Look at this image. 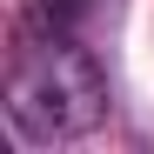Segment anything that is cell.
Instances as JSON below:
<instances>
[{"label":"cell","instance_id":"1","mask_svg":"<svg viewBox=\"0 0 154 154\" xmlns=\"http://www.w3.org/2000/svg\"><path fill=\"white\" fill-rule=\"evenodd\" d=\"M107 107V87H100L94 60L81 54L74 40H47V47H27L14 67V87H7V121L27 147H47V141H74L87 134Z\"/></svg>","mask_w":154,"mask_h":154},{"label":"cell","instance_id":"2","mask_svg":"<svg viewBox=\"0 0 154 154\" xmlns=\"http://www.w3.org/2000/svg\"><path fill=\"white\" fill-rule=\"evenodd\" d=\"M40 7H47V20H54V27H74V20H81L94 0H40Z\"/></svg>","mask_w":154,"mask_h":154}]
</instances>
